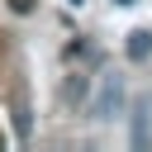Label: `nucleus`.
Masks as SVG:
<instances>
[{"mask_svg":"<svg viewBox=\"0 0 152 152\" xmlns=\"http://www.w3.org/2000/svg\"><path fill=\"white\" fill-rule=\"evenodd\" d=\"M66 5H86V0H66Z\"/></svg>","mask_w":152,"mask_h":152,"instance_id":"7","label":"nucleus"},{"mask_svg":"<svg viewBox=\"0 0 152 152\" xmlns=\"http://www.w3.org/2000/svg\"><path fill=\"white\" fill-rule=\"evenodd\" d=\"M28 133H33V119H28V104H24V95L14 90V138H19V142H28Z\"/></svg>","mask_w":152,"mask_h":152,"instance_id":"3","label":"nucleus"},{"mask_svg":"<svg viewBox=\"0 0 152 152\" xmlns=\"http://www.w3.org/2000/svg\"><path fill=\"white\" fill-rule=\"evenodd\" d=\"M81 95H86V81H81V76H76V81H66V100H81Z\"/></svg>","mask_w":152,"mask_h":152,"instance_id":"5","label":"nucleus"},{"mask_svg":"<svg viewBox=\"0 0 152 152\" xmlns=\"http://www.w3.org/2000/svg\"><path fill=\"white\" fill-rule=\"evenodd\" d=\"M124 52H128L133 62H147V57H152V28H133L128 43H124Z\"/></svg>","mask_w":152,"mask_h":152,"instance_id":"2","label":"nucleus"},{"mask_svg":"<svg viewBox=\"0 0 152 152\" xmlns=\"http://www.w3.org/2000/svg\"><path fill=\"white\" fill-rule=\"evenodd\" d=\"M133 142H138V147H147V104H138V109H133Z\"/></svg>","mask_w":152,"mask_h":152,"instance_id":"4","label":"nucleus"},{"mask_svg":"<svg viewBox=\"0 0 152 152\" xmlns=\"http://www.w3.org/2000/svg\"><path fill=\"white\" fill-rule=\"evenodd\" d=\"M119 109H124V76H119V71H104L100 86H95V95H90V119L109 124Z\"/></svg>","mask_w":152,"mask_h":152,"instance_id":"1","label":"nucleus"},{"mask_svg":"<svg viewBox=\"0 0 152 152\" xmlns=\"http://www.w3.org/2000/svg\"><path fill=\"white\" fill-rule=\"evenodd\" d=\"M114 5H133V0H114Z\"/></svg>","mask_w":152,"mask_h":152,"instance_id":"8","label":"nucleus"},{"mask_svg":"<svg viewBox=\"0 0 152 152\" xmlns=\"http://www.w3.org/2000/svg\"><path fill=\"white\" fill-rule=\"evenodd\" d=\"M10 10L14 14H33V0H10Z\"/></svg>","mask_w":152,"mask_h":152,"instance_id":"6","label":"nucleus"}]
</instances>
